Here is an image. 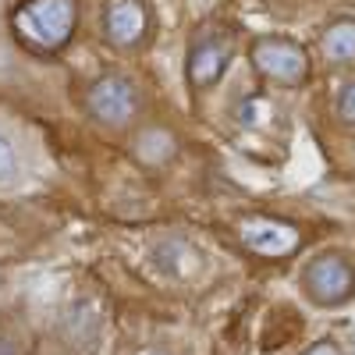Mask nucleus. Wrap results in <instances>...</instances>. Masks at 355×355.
<instances>
[{"mask_svg": "<svg viewBox=\"0 0 355 355\" xmlns=\"http://www.w3.org/2000/svg\"><path fill=\"white\" fill-rule=\"evenodd\" d=\"M146 33V11L139 0H110L107 8V36L117 46H135Z\"/></svg>", "mask_w": 355, "mask_h": 355, "instance_id": "nucleus-7", "label": "nucleus"}, {"mask_svg": "<svg viewBox=\"0 0 355 355\" xmlns=\"http://www.w3.org/2000/svg\"><path fill=\"white\" fill-rule=\"evenodd\" d=\"M352 355H355V338H352Z\"/></svg>", "mask_w": 355, "mask_h": 355, "instance_id": "nucleus-14", "label": "nucleus"}, {"mask_svg": "<svg viewBox=\"0 0 355 355\" xmlns=\"http://www.w3.org/2000/svg\"><path fill=\"white\" fill-rule=\"evenodd\" d=\"M11 174H15V150H11V142L0 135V182H8Z\"/></svg>", "mask_w": 355, "mask_h": 355, "instance_id": "nucleus-11", "label": "nucleus"}, {"mask_svg": "<svg viewBox=\"0 0 355 355\" xmlns=\"http://www.w3.org/2000/svg\"><path fill=\"white\" fill-rule=\"evenodd\" d=\"M338 114H341V121H345V125H355V82L345 85L341 103H338Z\"/></svg>", "mask_w": 355, "mask_h": 355, "instance_id": "nucleus-10", "label": "nucleus"}, {"mask_svg": "<svg viewBox=\"0 0 355 355\" xmlns=\"http://www.w3.org/2000/svg\"><path fill=\"white\" fill-rule=\"evenodd\" d=\"M135 153H139V160H146V164H164V160L174 157V139H171L164 128H150V132L139 135Z\"/></svg>", "mask_w": 355, "mask_h": 355, "instance_id": "nucleus-9", "label": "nucleus"}, {"mask_svg": "<svg viewBox=\"0 0 355 355\" xmlns=\"http://www.w3.org/2000/svg\"><path fill=\"white\" fill-rule=\"evenodd\" d=\"M0 355H15V352H11L8 345H0Z\"/></svg>", "mask_w": 355, "mask_h": 355, "instance_id": "nucleus-13", "label": "nucleus"}, {"mask_svg": "<svg viewBox=\"0 0 355 355\" xmlns=\"http://www.w3.org/2000/svg\"><path fill=\"white\" fill-rule=\"evenodd\" d=\"M15 28L33 46L57 50L68 43L71 28H75V4L71 0H28L15 15Z\"/></svg>", "mask_w": 355, "mask_h": 355, "instance_id": "nucleus-1", "label": "nucleus"}, {"mask_svg": "<svg viewBox=\"0 0 355 355\" xmlns=\"http://www.w3.org/2000/svg\"><path fill=\"white\" fill-rule=\"evenodd\" d=\"M242 242L259 252V256H288L299 249V231L284 220H266V217H256V220H245L242 224Z\"/></svg>", "mask_w": 355, "mask_h": 355, "instance_id": "nucleus-6", "label": "nucleus"}, {"mask_svg": "<svg viewBox=\"0 0 355 355\" xmlns=\"http://www.w3.org/2000/svg\"><path fill=\"white\" fill-rule=\"evenodd\" d=\"M323 57L334 64L355 61V21H338L323 33Z\"/></svg>", "mask_w": 355, "mask_h": 355, "instance_id": "nucleus-8", "label": "nucleus"}, {"mask_svg": "<svg viewBox=\"0 0 355 355\" xmlns=\"http://www.w3.org/2000/svg\"><path fill=\"white\" fill-rule=\"evenodd\" d=\"M306 355H341V352H338L334 345H327V341H323V345H316V348H309Z\"/></svg>", "mask_w": 355, "mask_h": 355, "instance_id": "nucleus-12", "label": "nucleus"}, {"mask_svg": "<svg viewBox=\"0 0 355 355\" xmlns=\"http://www.w3.org/2000/svg\"><path fill=\"white\" fill-rule=\"evenodd\" d=\"M135 85L121 75H107L89 89V110L107 125H125L135 114Z\"/></svg>", "mask_w": 355, "mask_h": 355, "instance_id": "nucleus-5", "label": "nucleus"}, {"mask_svg": "<svg viewBox=\"0 0 355 355\" xmlns=\"http://www.w3.org/2000/svg\"><path fill=\"white\" fill-rule=\"evenodd\" d=\"M306 291L316 306H341L355 291V270L341 256H320L306 266Z\"/></svg>", "mask_w": 355, "mask_h": 355, "instance_id": "nucleus-3", "label": "nucleus"}, {"mask_svg": "<svg viewBox=\"0 0 355 355\" xmlns=\"http://www.w3.org/2000/svg\"><path fill=\"white\" fill-rule=\"evenodd\" d=\"M252 64L277 85H302L309 75V57L299 43L266 36L252 46Z\"/></svg>", "mask_w": 355, "mask_h": 355, "instance_id": "nucleus-2", "label": "nucleus"}, {"mask_svg": "<svg viewBox=\"0 0 355 355\" xmlns=\"http://www.w3.org/2000/svg\"><path fill=\"white\" fill-rule=\"evenodd\" d=\"M227 61H231V36H224V33H202L192 43V50H189V82L196 89H210L224 75Z\"/></svg>", "mask_w": 355, "mask_h": 355, "instance_id": "nucleus-4", "label": "nucleus"}]
</instances>
